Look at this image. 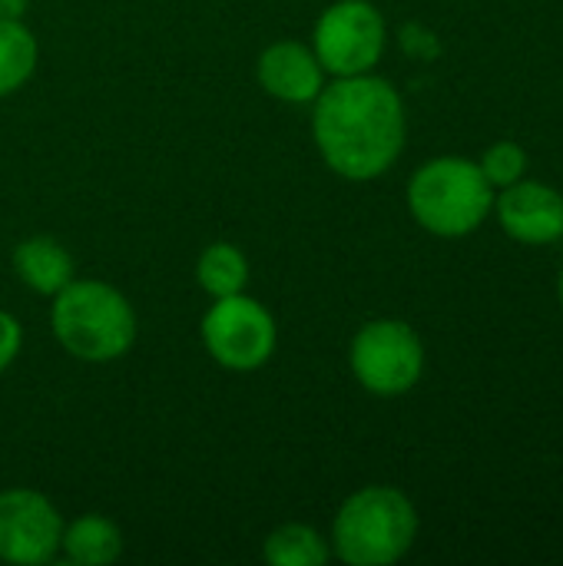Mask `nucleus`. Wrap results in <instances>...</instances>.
Instances as JSON below:
<instances>
[{"instance_id":"nucleus-1","label":"nucleus","mask_w":563,"mask_h":566,"mask_svg":"<svg viewBox=\"0 0 563 566\" xmlns=\"http://www.w3.org/2000/svg\"><path fill=\"white\" fill-rule=\"evenodd\" d=\"M312 139L335 176L372 182L385 176L405 149V99L395 83L375 70L335 76L312 103Z\"/></svg>"},{"instance_id":"nucleus-2","label":"nucleus","mask_w":563,"mask_h":566,"mask_svg":"<svg viewBox=\"0 0 563 566\" xmlns=\"http://www.w3.org/2000/svg\"><path fill=\"white\" fill-rule=\"evenodd\" d=\"M50 328L66 355L90 365L116 361L136 345V312L129 298L100 279H73L60 289L53 295Z\"/></svg>"},{"instance_id":"nucleus-3","label":"nucleus","mask_w":563,"mask_h":566,"mask_svg":"<svg viewBox=\"0 0 563 566\" xmlns=\"http://www.w3.org/2000/svg\"><path fill=\"white\" fill-rule=\"evenodd\" d=\"M411 497L388 484H368L345 497L332 521V554L348 566L398 564L418 541Z\"/></svg>"},{"instance_id":"nucleus-4","label":"nucleus","mask_w":563,"mask_h":566,"mask_svg":"<svg viewBox=\"0 0 563 566\" xmlns=\"http://www.w3.org/2000/svg\"><path fill=\"white\" fill-rule=\"evenodd\" d=\"M411 219L438 239L475 235L494 209V186L481 172L478 159L435 156L421 163L408 179Z\"/></svg>"},{"instance_id":"nucleus-5","label":"nucleus","mask_w":563,"mask_h":566,"mask_svg":"<svg viewBox=\"0 0 563 566\" xmlns=\"http://www.w3.org/2000/svg\"><path fill=\"white\" fill-rule=\"evenodd\" d=\"M348 365L368 395L402 398L425 375V342L402 318H372L355 332Z\"/></svg>"},{"instance_id":"nucleus-6","label":"nucleus","mask_w":563,"mask_h":566,"mask_svg":"<svg viewBox=\"0 0 563 566\" xmlns=\"http://www.w3.org/2000/svg\"><path fill=\"white\" fill-rule=\"evenodd\" d=\"M388 46V23L372 0H338L315 20L312 50L329 76L372 73Z\"/></svg>"},{"instance_id":"nucleus-7","label":"nucleus","mask_w":563,"mask_h":566,"mask_svg":"<svg viewBox=\"0 0 563 566\" xmlns=\"http://www.w3.org/2000/svg\"><path fill=\"white\" fill-rule=\"evenodd\" d=\"M199 332L212 361L229 371L262 368L275 355V342H279L272 312L262 302L249 298L246 292L212 298Z\"/></svg>"},{"instance_id":"nucleus-8","label":"nucleus","mask_w":563,"mask_h":566,"mask_svg":"<svg viewBox=\"0 0 563 566\" xmlns=\"http://www.w3.org/2000/svg\"><path fill=\"white\" fill-rule=\"evenodd\" d=\"M63 544V517L46 494L30 488L0 491V560L17 566L50 564Z\"/></svg>"},{"instance_id":"nucleus-9","label":"nucleus","mask_w":563,"mask_h":566,"mask_svg":"<svg viewBox=\"0 0 563 566\" xmlns=\"http://www.w3.org/2000/svg\"><path fill=\"white\" fill-rule=\"evenodd\" d=\"M494 219L518 245H554L563 239V196L538 179H518L494 196Z\"/></svg>"},{"instance_id":"nucleus-10","label":"nucleus","mask_w":563,"mask_h":566,"mask_svg":"<svg viewBox=\"0 0 563 566\" xmlns=\"http://www.w3.org/2000/svg\"><path fill=\"white\" fill-rule=\"evenodd\" d=\"M256 76L269 96L292 103V106H305V103H315L329 73L322 70L312 46L299 40H279L259 53Z\"/></svg>"},{"instance_id":"nucleus-11","label":"nucleus","mask_w":563,"mask_h":566,"mask_svg":"<svg viewBox=\"0 0 563 566\" xmlns=\"http://www.w3.org/2000/svg\"><path fill=\"white\" fill-rule=\"evenodd\" d=\"M13 269L27 289H33L37 295H46V298H53L60 289H66L76 279L73 255L50 235L23 239L13 249Z\"/></svg>"},{"instance_id":"nucleus-12","label":"nucleus","mask_w":563,"mask_h":566,"mask_svg":"<svg viewBox=\"0 0 563 566\" xmlns=\"http://www.w3.org/2000/svg\"><path fill=\"white\" fill-rule=\"evenodd\" d=\"M63 557L76 566H103L119 560L123 554V534L110 517L83 514L70 524H63Z\"/></svg>"},{"instance_id":"nucleus-13","label":"nucleus","mask_w":563,"mask_h":566,"mask_svg":"<svg viewBox=\"0 0 563 566\" xmlns=\"http://www.w3.org/2000/svg\"><path fill=\"white\" fill-rule=\"evenodd\" d=\"M196 279L209 298H226V295L246 292L249 259L232 242H212L202 249V255L196 262Z\"/></svg>"},{"instance_id":"nucleus-14","label":"nucleus","mask_w":563,"mask_h":566,"mask_svg":"<svg viewBox=\"0 0 563 566\" xmlns=\"http://www.w3.org/2000/svg\"><path fill=\"white\" fill-rule=\"evenodd\" d=\"M262 557L275 566H322L332 557V544L309 524H282L265 537Z\"/></svg>"},{"instance_id":"nucleus-15","label":"nucleus","mask_w":563,"mask_h":566,"mask_svg":"<svg viewBox=\"0 0 563 566\" xmlns=\"http://www.w3.org/2000/svg\"><path fill=\"white\" fill-rule=\"evenodd\" d=\"M37 36L23 20L0 17V96L17 93L37 70Z\"/></svg>"},{"instance_id":"nucleus-16","label":"nucleus","mask_w":563,"mask_h":566,"mask_svg":"<svg viewBox=\"0 0 563 566\" xmlns=\"http://www.w3.org/2000/svg\"><path fill=\"white\" fill-rule=\"evenodd\" d=\"M478 166H481V172L488 176V182L498 192V189H504V186H511V182L528 176V153L514 139H498V143H491L481 153Z\"/></svg>"},{"instance_id":"nucleus-17","label":"nucleus","mask_w":563,"mask_h":566,"mask_svg":"<svg viewBox=\"0 0 563 566\" xmlns=\"http://www.w3.org/2000/svg\"><path fill=\"white\" fill-rule=\"evenodd\" d=\"M20 348H23V328L10 312L0 308V375L17 361Z\"/></svg>"},{"instance_id":"nucleus-18","label":"nucleus","mask_w":563,"mask_h":566,"mask_svg":"<svg viewBox=\"0 0 563 566\" xmlns=\"http://www.w3.org/2000/svg\"><path fill=\"white\" fill-rule=\"evenodd\" d=\"M402 43H405V50L411 53V56H421V60H431V56H438V40H435V33L428 30V27H418V23H408L405 30H402Z\"/></svg>"},{"instance_id":"nucleus-19","label":"nucleus","mask_w":563,"mask_h":566,"mask_svg":"<svg viewBox=\"0 0 563 566\" xmlns=\"http://www.w3.org/2000/svg\"><path fill=\"white\" fill-rule=\"evenodd\" d=\"M30 0H0V17L3 20H23Z\"/></svg>"},{"instance_id":"nucleus-20","label":"nucleus","mask_w":563,"mask_h":566,"mask_svg":"<svg viewBox=\"0 0 563 566\" xmlns=\"http://www.w3.org/2000/svg\"><path fill=\"white\" fill-rule=\"evenodd\" d=\"M557 302H561V312H563V269H561V275H557Z\"/></svg>"}]
</instances>
